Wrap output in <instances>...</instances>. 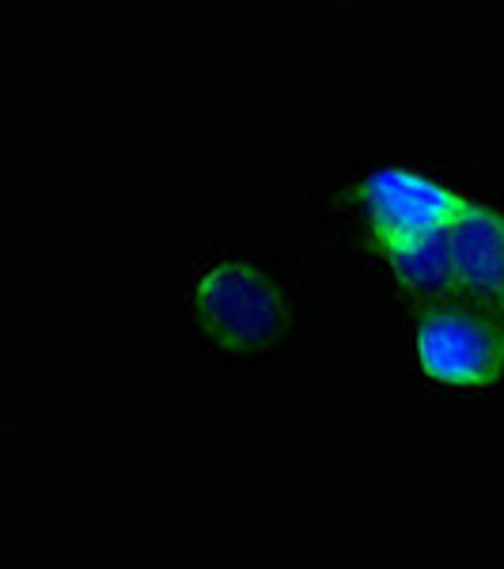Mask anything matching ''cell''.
I'll use <instances>...</instances> for the list:
<instances>
[{
    "label": "cell",
    "mask_w": 504,
    "mask_h": 569,
    "mask_svg": "<svg viewBox=\"0 0 504 569\" xmlns=\"http://www.w3.org/2000/svg\"><path fill=\"white\" fill-rule=\"evenodd\" d=\"M387 270L395 273V284L406 292L414 305H440L455 300V262H452V240L447 232H433L425 240H414L399 251L383 254Z\"/></svg>",
    "instance_id": "obj_5"
},
{
    "label": "cell",
    "mask_w": 504,
    "mask_h": 569,
    "mask_svg": "<svg viewBox=\"0 0 504 569\" xmlns=\"http://www.w3.org/2000/svg\"><path fill=\"white\" fill-rule=\"evenodd\" d=\"M447 240L455 262V300L490 311L504 323V213L471 201L447 228Z\"/></svg>",
    "instance_id": "obj_4"
},
{
    "label": "cell",
    "mask_w": 504,
    "mask_h": 569,
    "mask_svg": "<svg viewBox=\"0 0 504 569\" xmlns=\"http://www.w3.org/2000/svg\"><path fill=\"white\" fill-rule=\"evenodd\" d=\"M414 353L440 388H493L504 376V323L463 300L425 305L414 323Z\"/></svg>",
    "instance_id": "obj_2"
},
{
    "label": "cell",
    "mask_w": 504,
    "mask_h": 569,
    "mask_svg": "<svg viewBox=\"0 0 504 569\" xmlns=\"http://www.w3.org/2000/svg\"><path fill=\"white\" fill-rule=\"evenodd\" d=\"M350 201L364 228V240L380 259L433 232H447L471 206V198H463L460 190L406 168L372 171L353 187Z\"/></svg>",
    "instance_id": "obj_3"
},
{
    "label": "cell",
    "mask_w": 504,
    "mask_h": 569,
    "mask_svg": "<svg viewBox=\"0 0 504 569\" xmlns=\"http://www.w3.org/2000/svg\"><path fill=\"white\" fill-rule=\"evenodd\" d=\"M194 327L220 353H262L285 338L292 323V300L285 284L254 262L228 259L205 270L190 297Z\"/></svg>",
    "instance_id": "obj_1"
}]
</instances>
